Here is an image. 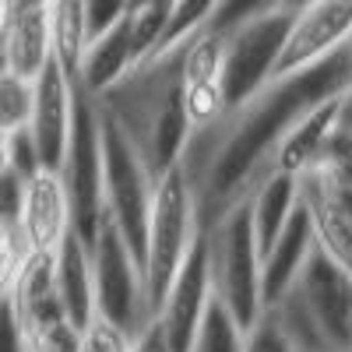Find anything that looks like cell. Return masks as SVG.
I'll list each match as a JSON object with an SVG mask.
<instances>
[{
	"mask_svg": "<svg viewBox=\"0 0 352 352\" xmlns=\"http://www.w3.org/2000/svg\"><path fill=\"white\" fill-rule=\"evenodd\" d=\"M349 88L342 50L303 71L264 81L250 99L226 109L215 124L190 131L180 169L190 184L197 222L208 229L222 212L250 197V190L272 176L275 148L285 131L314 106Z\"/></svg>",
	"mask_w": 352,
	"mask_h": 352,
	"instance_id": "obj_1",
	"label": "cell"
},
{
	"mask_svg": "<svg viewBox=\"0 0 352 352\" xmlns=\"http://www.w3.org/2000/svg\"><path fill=\"white\" fill-rule=\"evenodd\" d=\"M96 102L127 134L155 180L180 162L184 144L190 138L180 102V50L141 60L116 85L99 92Z\"/></svg>",
	"mask_w": 352,
	"mask_h": 352,
	"instance_id": "obj_2",
	"label": "cell"
},
{
	"mask_svg": "<svg viewBox=\"0 0 352 352\" xmlns=\"http://www.w3.org/2000/svg\"><path fill=\"white\" fill-rule=\"evenodd\" d=\"M197 204L190 194V184L180 169V162L169 166L155 187H152V208L148 226H144V250H141V278H144V300L148 314L155 317L173 275L180 272L184 257L190 254L194 240L201 236Z\"/></svg>",
	"mask_w": 352,
	"mask_h": 352,
	"instance_id": "obj_3",
	"label": "cell"
},
{
	"mask_svg": "<svg viewBox=\"0 0 352 352\" xmlns=\"http://www.w3.org/2000/svg\"><path fill=\"white\" fill-rule=\"evenodd\" d=\"M204 254H208V278L212 296L240 320V328H250L261 317V250L250 229L247 201L232 204L204 229Z\"/></svg>",
	"mask_w": 352,
	"mask_h": 352,
	"instance_id": "obj_4",
	"label": "cell"
},
{
	"mask_svg": "<svg viewBox=\"0 0 352 352\" xmlns=\"http://www.w3.org/2000/svg\"><path fill=\"white\" fill-rule=\"evenodd\" d=\"M99 148H102V215L116 226V232L124 236V243L141 264L155 176L141 162L127 134L102 109H99Z\"/></svg>",
	"mask_w": 352,
	"mask_h": 352,
	"instance_id": "obj_5",
	"label": "cell"
},
{
	"mask_svg": "<svg viewBox=\"0 0 352 352\" xmlns=\"http://www.w3.org/2000/svg\"><path fill=\"white\" fill-rule=\"evenodd\" d=\"M60 180L71 204V232L92 247L96 229L102 219V148H99V106L74 81V113H71V138L60 162Z\"/></svg>",
	"mask_w": 352,
	"mask_h": 352,
	"instance_id": "obj_6",
	"label": "cell"
},
{
	"mask_svg": "<svg viewBox=\"0 0 352 352\" xmlns=\"http://www.w3.org/2000/svg\"><path fill=\"white\" fill-rule=\"evenodd\" d=\"M92 257V289H96V314L106 320L120 324L124 331L138 335L152 320L148 300H144V278L141 264L124 243V236L116 232V226L102 215L96 240L88 247Z\"/></svg>",
	"mask_w": 352,
	"mask_h": 352,
	"instance_id": "obj_7",
	"label": "cell"
},
{
	"mask_svg": "<svg viewBox=\"0 0 352 352\" xmlns=\"http://www.w3.org/2000/svg\"><path fill=\"white\" fill-rule=\"evenodd\" d=\"M292 21L289 8H275L268 14H257L236 28H229L226 36V56H222V92L226 106H240L250 99L257 88L272 78L275 56L282 50L285 28Z\"/></svg>",
	"mask_w": 352,
	"mask_h": 352,
	"instance_id": "obj_8",
	"label": "cell"
},
{
	"mask_svg": "<svg viewBox=\"0 0 352 352\" xmlns=\"http://www.w3.org/2000/svg\"><path fill=\"white\" fill-rule=\"evenodd\" d=\"M292 292L303 300L307 314L314 317L317 331L324 335L331 352H349L352 349V275L345 268L320 254L317 243L300 268Z\"/></svg>",
	"mask_w": 352,
	"mask_h": 352,
	"instance_id": "obj_9",
	"label": "cell"
},
{
	"mask_svg": "<svg viewBox=\"0 0 352 352\" xmlns=\"http://www.w3.org/2000/svg\"><path fill=\"white\" fill-rule=\"evenodd\" d=\"M349 36H352V4L349 0H310L307 8L292 11V21L285 28L272 78L303 71L317 60H324V56L338 53L349 43Z\"/></svg>",
	"mask_w": 352,
	"mask_h": 352,
	"instance_id": "obj_10",
	"label": "cell"
},
{
	"mask_svg": "<svg viewBox=\"0 0 352 352\" xmlns=\"http://www.w3.org/2000/svg\"><path fill=\"white\" fill-rule=\"evenodd\" d=\"M208 303H212V278H208V254H204V232H201L190 247V254L184 257L180 272L173 275L166 296L152 317V320H159L169 352L190 349L194 331L201 324L204 310H208Z\"/></svg>",
	"mask_w": 352,
	"mask_h": 352,
	"instance_id": "obj_11",
	"label": "cell"
},
{
	"mask_svg": "<svg viewBox=\"0 0 352 352\" xmlns=\"http://www.w3.org/2000/svg\"><path fill=\"white\" fill-rule=\"evenodd\" d=\"M71 113H74V81L50 60L46 71L32 81V116H28V138L39 159V169H60L64 148L71 138Z\"/></svg>",
	"mask_w": 352,
	"mask_h": 352,
	"instance_id": "obj_12",
	"label": "cell"
},
{
	"mask_svg": "<svg viewBox=\"0 0 352 352\" xmlns=\"http://www.w3.org/2000/svg\"><path fill=\"white\" fill-rule=\"evenodd\" d=\"M18 229L28 243V250L53 254L71 232V204L60 173L53 169H36L32 176H25L21 184V215Z\"/></svg>",
	"mask_w": 352,
	"mask_h": 352,
	"instance_id": "obj_13",
	"label": "cell"
},
{
	"mask_svg": "<svg viewBox=\"0 0 352 352\" xmlns=\"http://www.w3.org/2000/svg\"><path fill=\"white\" fill-rule=\"evenodd\" d=\"M53 254H43V250L28 254L14 285H11V292H8V300H11L18 320H21L25 335L53 324V320H67L64 307H60V296H56V257Z\"/></svg>",
	"mask_w": 352,
	"mask_h": 352,
	"instance_id": "obj_14",
	"label": "cell"
},
{
	"mask_svg": "<svg viewBox=\"0 0 352 352\" xmlns=\"http://www.w3.org/2000/svg\"><path fill=\"white\" fill-rule=\"evenodd\" d=\"M310 250H314V229H310L307 208L296 204V212L289 215V222L272 240V247L261 254V303L264 307H272L282 292L292 289Z\"/></svg>",
	"mask_w": 352,
	"mask_h": 352,
	"instance_id": "obj_15",
	"label": "cell"
},
{
	"mask_svg": "<svg viewBox=\"0 0 352 352\" xmlns=\"http://www.w3.org/2000/svg\"><path fill=\"white\" fill-rule=\"evenodd\" d=\"M53 60V39H50V8L18 11L8 14L4 36H0V64L11 74L36 81L46 64Z\"/></svg>",
	"mask_w": 352,
	"mask_h": 352,
	"instance_id": "obj_16",
	"label": "cell"
},
{
	"mask_svg": "<svg viewBox=\"0 0 352 352\" xmlns=\"http://www.w3.org/2000/svg\"><path fill=\"white\" fill-rule=\"evenodd\" d=\"M53 257H56V296H60L64 317L81 331L88 324V317L96 314L92 257H88V247L74 236V232H67Z\"/></svg>",
	"mask_w": 352,
	"mask_h": 352,
	"instance_id": "obj_17",
	"label": "cell"
},
{
	"mask_svg": "<svg viewBox=\"0 0 352 352\" xmlns=\"http://www.w3.org/2000/svg\"><path fill=\"white\" fill-rule=\"evenodd\" d=\"M335 99L314 106L310 113H303L296 124L285 131V138L278 141L275 148V162L272 169L275 173H285V176H303L307 169H314L324 155V144H328V131H331V120H335Z\"/></svg>",
	"mask_w": 352,
	"mask_h": 352,
	"instance_id": "obj_18",
	"label": "cell"
},
{
	"mask_svg": "<svg viewBox=\"0 0 352 352\" xmlns=\"http://www.w3.org/2000/svg\"><path fill=\"white\" fill-rule=\"evenodd\" d=\"M296 204H300V176L272 173L250 190L247 212H250V229H254V240H257L261 254L272 247V240L282 232L289 215L296 212Z\"/></svg>",
	"mask_w": 352,
	"mask_h": 352,
	"instance_id": "obj_19",
	"label": "cell"
},
{
	"mask_svg": "<svg viewBox=\"0 0 352 352\" xmlns=\"http://www.w3.org/2000/svg\"><path fill=\"white\" fill-rule=\"evenodd\" d=\"M300 204L307 208L317 250L328 254L338 268H345L352 275V215L335 208V204L320 194L307 176H300Z\"/></svg>",
	"mask_w": 352,
	"mask_h": 352,
	"instance_id": "obj_20",
	"label": "cell"
},
{
	"mask_svg": "<svg viewBox=\"0 0 352 352\" xmlns=\"http://www.w3.org/2000/svg\"><path fill=\"white\" fill-rule=\"evenodd\" d=\"M131 67H134V60H131L127 25L120 21V25H113L109 32L96 36L92 43L85 46L74 81L85 88L88 96H99V92H106L109 85L120 81V78H124Z\"/></svg>",
	"mask_w": 352,
	"mask_h": 352,
	"instance_id": "obj_21",
	"label": "cell"
},
{
	"mask_svg": "<svg viewBox=\"0 0 352 352\" xmlns=\"http://www.w3.org/2000/svg\"><path fill=\"white\" fill-rule=\"evenodd\" d=\"M50 39H53V60L74 81L81 53L88 46L85 0H50Z\"/></svg>",
	"mask_w": 352,
	"mask_h": 352,
	"instance_id": "obj_22",
	"label": "cell"
},
{
	"mask_svg": "<svg viewBox=\"0 0 352 352\" xmlns=\"http://www.w3.org/2000/svg\"><path fill=\"white\" fill-rule=\"evenodd\" d=\"M166 18H169V0H131L124 25H127V43H131L134 67L155 53V46L162 39V28H166Z\"/></svg>",
	"mask_w": 352,
	"mask_h": 352,
	"instance_id": "obj_23",
	"label": "cell"
},
{
	"mask_svg": "<svg viewBox=\"0 0 352 352\" xmlns=\"http://www.w3.org/2000/svg\"><path fill=\"white\" fill-rule=\"evenodd\" d=\"M219 8V0H169V18H166V28H162V39L155 46L152 56L159 53H169V50H180L190 36L204 32ZM148 56V60H152Z\"/></svg>",
	"mask_w": 352,
	"mask_h": 352,
	"instance_id": "obj_24",
	"label": "cell"
},
{
	"mask_svg": "<svg viewBox=\"0 0 352 352\" xmlns=\"http://www.w3.org/2000/svg\"><path fill=\"white\" fill-rule=\"evenodd\" d=\"M243 331L247 328H240V320L212 296L187 352H243Z\"/></svg>",
	"mask_w": 352,
	"mask_h": 352,
	"instance_id": "obj_25",
	"label": "cell"
},
{
	"mask_svg": "<svg viewBox=\"0 0 352 352\" xmlns=\"http://www.w3.org/2000/svg\"><path fill=\"white\" fill-rule=\"evenodd\" d=\"M28 116H32V81L11 74L0 64V131L4 134L25 131Z\"/></svg>",
	"mask_w": 352,
	"mask_h": 352,
	"instance_id": "obj_26",
	"label": "cell"
},
{
	"mask_svg": "<svg viewBox=\"0 0 352 352\" xmlns=\"http://www.w3.org/2000/svg\"><path fill=\"white\" fill-rule=\"evenodd\" d=\"M303 176L335 204V208L352 215V155L349 159H324L314 169H307Z\"/></svg>",
	"mask_w": 352,
	"mask_h": 352,
	"instance_id": "obj_27",
	"label": "cell"
},
{
	"mask_svg": "<svg viewBox=\"0 0 352 352\" xmlns=\"http://www.w3.org/2000/svg\"><path fill=\"white\" fill-rule=\"evenodd\" d=\"M131 349H134V335L106 320L102 314H92L88 324L78 331V352H131Z\"/></svg>",
	"mask_w": 352,
	"mask_h": 352,
	"instance_id": "obj_28",
	"label": "cell"
},
{
	"mask_svg": "<svg viewBox=\"0 0 352 352\" xmlns=\"http://www.w3.org/2000/svg\"><path fill=\"white\" fill-rule=\"evenodd\" d=\"M32 254L21 236V229L18 226H0V296H8L18 272H21V264L25 257Z\"/></svg>",
	"mask_w": 352,
	"mask_h": 352,
	"instance_id": "obj_29",
	"label": "cell"
},
{
	"mask_svg": "<svg viewBox=\"0 0 352 352\" xmlns=\"http://www.w3.org/2000/svg\"><path fill=\"white\" fill-rule=\"evenodd\" d=\"M275 8H282V0H219L208 28L212 32H229V28H236V25L257 18V14H268Z\"/></svg>",
	"mask_w": 352,
	"mask_h": 352,
	"instance_id": "obj_30",
	"label": "cell"
},
{
	"mask_svg": "<svg viewBox=\"0 0 352 352\" xmlns=\"http://www.w3.org/2000/svg\"><path fill=\"white\" fill-rule=\"evenodd\" d=\"M349 155H352V88H345L335 102V120H331L320 162L324 159H349Z\"/></svg>",
	"mask_w": 352,
	"mask_h": 352,
	"instance_id": "obj_31",
	"label": "cell"
},
{
	"mask_svg": "<svg viewBox=\"0 0 352 352\" xmlns=\"http://www.w3.org/2000/svg\"><path fill=\"white\" fill-rule=\"evenodd\" d=\"M243 352H296L282 335V328L272 320L268 310H261V317L243 331Z\"/></svg>",
	"mask_w": 352,
	"mask_h": 352,
	"instance_id": "obj_32",
	"label": "cell"
},
{
	"mask_svg": "<svg viewBox=\"0 0 352 352\" xmlns=\"http://www.w3.org/2000/svg\"><path fill=\"white\" fill-rule=\"evenodd\" d=\"M131 8V0H85V32H88V43L96 36L109 32L113 25H120L124 14Z\"/></svg>",
	"mask_w": 352,
	"mask_h": 352,
	"instance_id": "obj_33",
	"label": "cell"
},
{
	"mask_svg": "<svg viewBox=\"0 0 352 352\" xmlns=\"http://www.w3.org/2000/svg\"><path fill=\"white\" fill-rule=\"evenodd\" d=\"M28 352H78V328L71 320H53L28 335Z\"/></svg>",
	"mask_w": 352,
	"mask_h": 352,
	"instance_id": "obj_34",
	"label": "cell"
},
{
	"mask_svg": "<svg viewBox=\"0 0 352 352\" xmlns=\"http://www.w3.org/2000/svg\"><path fill=\"white\" fill-rule=\"evenodd\" d=\"M0 352H28V335L8 296H0Z\"/></svg>",
	"mask_w": 352,
	"mask_h": 352,
	"instance_id": "obj_35",
	"label": "cell"
},
{
	"mask_svg": "<svg viewBox=\"0 0 352 352\" xmlns=\"http://www.w3.org/2000/svg\"><path fill=\"white\" fill-rule=\"evenodd\" d=\"M21 176L14 169L0 173V226H18L21 215Z\"/></svg>",
	"mask_w": 352,
	"mask_h": 352,
	"instance_id": "obj_36",
	"label": "cell"
},
{
	"mask_svg": "<svg viewBox=\"0 0 352 352\" xmlns=\"http://www.w3.org/2000/svg\"><path fill=\"white\" fill-rule=\"evenodd\" d=\"M11 169L21 176V180L39 169V159H36V148H32V138H28V131L11 134Z\"/></svg>",
	"mask_w": 352,
	"mask_h": 352,
	"instance_id": "obj_37",
	"label": "cell"
},
{
	"mask_svg": "<svg viewBox=\"0 0 352 352\" xmlns=\"http://www.w3.org/2000/svg\"><path fill=\"white\" fill-rule=\"evenodd\" d=\"M131 352H169V345H166V335H162V328H159V320H148L138 335H134V349Z\"/></svg>",
	"mask_w": 352,
	"mask_h": 352,
	"instance_id": "obj_38",
	"label": "cell"
},
{
	"mask_svg": "<svg viewBox=\"0 0 352 352\" xmlns=\"http://www.w3.org/2000/svg\"><path fill=\"white\" fill-rule=\"evenodd\" d=\"M8 4V14H18V11H36V8H50V0H4Z\"/></svg>",
	"mask_w": 352,
	"mask_h": 352,
	"instance_id": "obj_39",
	"label": "cell"
},
{
	"mask_svg": "<svg viewBox=\"0 0 352 352\" xmlns=\"http://www.w3.org/2000/svg\"><path fill=\"white\" fill-rule=\"evenodd\" d=\"M11 169V134L0 131V173Z\"/></svg>",
	"mask_w": 352,
	"mask_h": 352,
	"instance_id": "obj_40",
	"label": "cell"
},
{
	"mask_svg": "<svg viewBox=\"0 0 352 352\" xmlns=\"http://www.w3.org/2000/svg\"><path fill=\"white\" fill-rule=\"evenodd\" d=\"M342 56H345V74H349V88H352V36H349V43L342 46Z\"/></svg>",
	"mask_w": 352,
	"mask_h": 352,
	"instance_id": "obj_41",
	"label": "cell"
},
{
	"mask_svg": "<svg viewBox=\"0 0 352 352\" xmlns=\"http://www.w3.org/2000/svg\"><path fill=\"white\" fill-rule=\"evenodd\" d=\"M307 4H310V0H282V8H289V11H300Z\"/></svg>",
	"mask_w": 352,
	"mask_h": 352,
	"instance_id": "obj_42",
	"label": "cell"
},
{
	"mask_svg": "<svg viewBox=\"0 0 352 352\" xmlns=\"http://www.w3.org/2000/svg\"><path fill=\"white\" fill-rule=\"evenodd\" d=\"M4 25H8V4L0 0V36H4Z\"/></svg>",
	"mask_w": 352,
	"mask_h": 352,
	"instance_id": "obj_43",
	"label": "cell"
},
{
	"mask_svg": "<svg viewBox=\"0 0 352 352\" xmlns=\"http://www.w3.org/2000/svg\"><path fill=\"white\" fill-rule=\"evenodd\" d=\"M349 4H352V0H349Z\"/></svg>",
	"mask_w": 352,
	"mask_h": 352,
	"instance_id": "obj_44",
	"label": "cell"
},
{
	"mask_svg": "<svg viewBox=\"0 0 352 352\" xmlns=\"http://www.w3.org/2000/svg\"><path fill=\"white\" fill-rule=\"evenodd\" d=\"M349 352H352V349H349Z\"/></svg>",
	"mask_w": 352,
	"mask_h": 352,
	"instance_id": "obj_45",
	"label": "cell"
}]
</instances>
